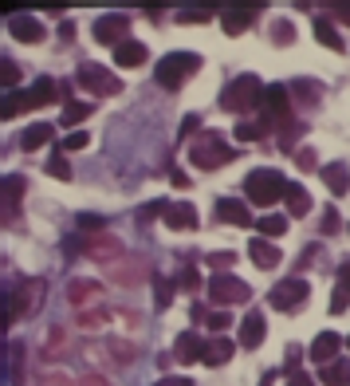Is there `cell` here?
<instances>
[{"instance_id":"15","label":"cell","mask_w":350,"mask_h":386,"mask_svg":"<svg viewBox=\"0 0 350 386\" xmlns=\"http://www.w3.org/2000/svg\"><path fill=\"white\" fill-rule=\"evenodd\" d=\"M103 296V284L99 280H71L67 284V300L75 304V308H83V304H94Z\"/></svg>"},{"instance_id":"54","label":"cell","mask_w":350,"mask_h":386,"mask_svg":"<svg viewBox=\"0 0 350 386\" xmlns=\"http://www.w3.org/2000/svg\"><path fill=\"white\" fill-rule=\"evenodd\" d=\"M346 347H350V339H346Z\"/></svg>"},{"instance_id":"14","label":"cell","mask_w":350,"mask_h":386,"mask_svg":"<svg viewBox=\"0 0 350 386\" xmlns=\"http://www.w3.org/2000/svg\"><path fill=\"white\" fill-rule=\"evenodd\" d=\"M217 217H221V221H229V225H240V229H248V225H252L248 205H244V201H232V198L217 201Z\"/></svg>"},{"instance_id":"1","label":"cell","mask_w":350,"mask_h":386,"mask_svg":"<svg viewBox=\"0 0 350 386\" xmlns=\"http://www.w3.org/2000/svg\"><path fill=\"white\" fill-rule=\"evenodd\" d=\"M288 189H291V181L280 170H252L244 178V193L252 205H275L280 198H288Z\"/></svg>"},{"instance_id":"35","label":"cell","mask_w":350,"mask_h":386,"mask_svg":"<svg viewBox=\"0 0 350 386\" xmlns=\"http://www.w3.org/2000/svg\"><path fill=\"white\" fill-rule=\"evenodd\" d=\"M20 189H24V181L20 178H4V205H16V198H20Z\"/></svg>"},{"instance_id":"31","label":"cell","mask_w":350,"mask_h":386,"mask_svg":"<svg viewBox=\"0 0 350 386\" xmlns=\"http://www.w3.org/2000/svg\"><path fill=\"white\" fill-rule=\"evenodd\" d=\"M272 40L280 43V48H288V43L295 40V28H291V20H275V24H272Z\"/></svg>"},{"instance_id":"38","label":"cell","mask_w":350,"mask_h":386,"mask_svg":"<svg viewBox=\"0 0 350 386\" xmlns=\"http://www.w3.org/2000/svg\"><path fill=\"white\" fill-rule=\"evenodd\" d=\"M209 327H213V335H221L224 327H232V319H229V311H217V316H209Z\"/></svg>"},{"instance_id":"41","label":"cell","mask_w":350,"mask_h":386,"mask_svg":"<svg viewBox=\"0 0 350 386\" xmlns=\"http://www.w3.org/2000/svg\"><path fill=\"white\" fill-rule=\"evenodd\" d=\"M295 162H299V166H303V170H311V166H315V162H319V158H315V150H311V146H307V150H295Z\"/></svg>"},{"instance_id":"5","label":"cell","mask_w":350,"mask_h":386,"mask_svg":"<svg viewBox=\"0 0 350 386\" xmlns=\"http://www.w3.org/2000/svg\"><path fill=\"white\" fill-rule=\"evenodd\" d=\"M197 68H201V55H197V52H170V55L158 60L154 75H158V83H162V87H170V91H173V87H181Z\"/></svg>"},{"instance_id":"8","label":"cell","mask_w":350,"mask_h":386,"mask_svg":"<svg viewBox=\"0 0 350 386\" xmlns=\"http://www.w3.org/2000/svg\"><path fill=\"white\" fill-rule=\"evenodd\" d=\"M307 296H311L307 280H283V284H275L272 292H268V304H272L275 311H295Z\"/></svg>"},{"instance_id":"49","label":"cell","mask_w":350,"mask_h":386,"mask_svg":"<svg viewBox=\"0 0 350 386\" xmlns=\"http://www.w3.org/2000/svg\"><path fill=\"white\" fill-rule=\"evenodd\" d=\"M334 16H339L342 24H350V0H346V4H334Z\"/></svg>"},{"instance_id":"34","label":"cell","mask_w":350,"mask_h":386,"mask_svg":"<svg viewBox=\"0 0 350 386\" xmlns=\"http://www.w3.org/2000/svg\"><path fill=\"white\" fill-rule=\"evenodd\" d=\"M181 288H185V292H197V288H201V272H197V268L193 264H185V268H181Z\"/></svg>"},{"instance_id":"18","label":"cell","mask_w":350,"mask_h":386,"mask_svg":"<svg viewBox=\"0 0 350 386\" xmlns=\"http://www.w3.org/2000/svg\"><path fill=\"white\" fill-rule=\"evenodd\" d=\"M260 343H264V319L252 311V316H244V323H240V347H244V351H256Z\"/></svg>"},{"instance_id":"10","label":"cell","mask_w":350,"mask_h":386,"mask_svg":"<svg viewBox=\"0 0 350 386\" xmlns=\"http://www.w3.org/2000/svg\"><path fill=\"white\" fill-rule=\"evenodd\" d=\"M264 122L268 127H280V122H288V114H291V103H288V87H280V83H272V87H264Z\"/></svg>"},{"instance_id":"9","label":"cell","mask_w":350,"mask_h":386,"mask_svg":"<svg viewBox=\"0 0 350 386\" xmlns=\"http://www.w3.org/2000/svg\"><path fill=\"white\" fill-rule=\"evenodd\" d=\"M248 284L244 280H236V276H213L209 280V300L213 304H240V300H248Z\"/></svg>"},{"instance_id":"28","label":"cell","mask_w":350,"mask_h":386,"mask_svg":"<svg viewBox=\"0 0 350 386\" xmlns=\"http://www.w3.org/2000/svg\"><path fill=\"white\" fill-rule=\"evenodd\" d=\"M256 229L260 232H264V237H283V232H288V217H283V213H268V217H260V221H256Z\"/></svg>"},{"instance_id":"29","label":"cell","mask_w":350,"mask_h":386,"mask_svg":"<svg viewBox=\"0 0 350 386\" xmlns=\"http://www.w3.org/2000/svg\"><path fill=\"white\" fill-rule=\"evenodd\" d=\"M268 130H272V127H268L264 119H260V122H244V119H240L236 122V138H240V142H256V138H264Z\"/></svg>"},{"instance_id":"47","label":"cell","mask_w":350,"mask_h":386,"mask_svg":"<svg viewBox=\"0 0 350 386\" xmlns=\"http://www.w3.org/2000/svg\"><path fill=\"white\" fill-rule=\"evenodd\" d=\"M288 386H315V378H311V375H291Z\"/></svg>"},{"instance_id":"46","label":"cell","mask_w":350,"mask_h":386,"mask_svg":"<svg viewBox=\"0 0 350 386\" xmlns=\"http://www.w3.org/2000/svg\"><path fill=\"white\" fill-rule=\"evenodd\" d=\"M334 225H339V213H334V209H327V217H323V232H334Z\"/></svg>"},{"instance_id":"33","label":"cell","mask_w":350,"mask_h":386,"mask_svg":"<svg viewBox=\"0 0 350 386\" xmlns=\"http://www.w3.org/2000/svg\"><path fill=\"white\" fill-rule=\"evenodd\" d=\"M295 95L303 99V103H311V107H315V103H319V95H323V91H319V83H307V79H299V83H295Z\"/></svg>"},{"instance_id":"11","label":"cell","mask_w":350,"mask_h":386,"mask_svg":"<svg viewBox=\"0 0 350 386\" xmlns=\"http://www.w3.org/2000/svg\"><path fill=\"white\" fill-rule=\"evenodd\" d=\"M94 40L99 43H126V32H130V16H119V12H111V16H99L94 20Z\"/></svg>"},{"instance_id":"42","label":"cell","mask_w":350,"mask_h":386,"mask_svg":"<svg viewBox=\"0 0 350 386\" xmlns=\"http://www.w3.org/2000/svg\"><path fill=\"white\" fill-rule=\"evenodd\" d=\"M0 71H4V75H0V79H4V87H12V83H16V63H12V60H4V63H0Z\"/></svg>"},{"instance_id":"45","label":"cell","mask_w":350,"mask_h":386,"mask_svg":"<svg viewBox=\"0 0 350 386\" xmlns=\"http://www.w3.org/2000/svg\"><path fill=\"white\" fill-rule=\"evenodd\" d=\"M197 127H201V119H197V114H189V119L181 122V138H189V134H193Z\"/></svg>"},{"instance_id":"23","label":"cell","mask_w":350,"mask_h":386,"mask_svg":"<svg viewBox=\"0 0 350 386\" xmlns=\"http://www.w3.org/2000/svg\"><path fill=\"white\" fill-rule=\"evenodd\" d=\"M114 63H119V68H138V63H146V43H138V40L119 43V48H114Z\"/></svg>"},{"instance_id":"2","label":"cell","mask_w":350,"mask_h":386,"mask_svg":"<svg viewBox=\"0 0 350 386\" xmlns=\"http://www.w3.org/2000/svg\"><path fill=\"white\" fill-rule=\"evenodd\" d=\"M260 103H264V83H260L256 75L232 79V83L224 87V95H221V107L232 111V114H252Z\"/></svg>"},{"instance_id":"26","label":"cell","mask_w":350,"mask_h":386,"mask_svg":"<svg viewBox=\"0 0 350 386\" xmlns=\"http://www.w3.org/2000/svg\"><path fill=\"white\" fill-rule=\"evenodd\" d=\"M315 40L323 43V48H331V52H342V40H339V32H334V24L327 16L315 20Z\"/></svg>"},{"instance_id":"19","label":"cell","mask_w":350,"mask_h":386,"mask_svg":"<svg viewBox=\"0 0 350 386\" xmlns=\"http://www.w3.org/2000/svg\"><path fill=\"white\" fill-rule=\"evenodd\" d=\"M221 28H224V36L248 32V28H252V9H224L221 12Z\"/></svg>"},{"instance_id":"16","label":"cell","mask_w":350,"mask_h":386,"mask_svg":"<svg viewBox=\"0 0 350 386\" xmlns=\"http://www.w3.org/2000/svg\"><path fill=\"white\" fill-rule=\"evenodd\" d=\"M165 225L170 229H197V209L189 201H173V205H165Z\"/></svg>"},{"instance_id":"20","label":"cell","mask_w":350,"mask_h":386,"mask_svg":"<svg viewBox=\"0 0 350 386\" xmlns=\"http://www.w3.org/2000/svg\"><path fill=\"white\" fill-rule=\"evenodd\" d=\"M232 351H236V343H232V339L213 335V339H209V347H205V363H209V367H224V363L232 359Z\"/></svg>"},{"instance_id":"40","label":"cell","mask_w":350,"mask_h":386,"mask_svg":"<svg viewBox=\"0 0 350 386\" xmlns=\"http://www.w3.org/2000/svg\"><path fill=\"white\" fill-rule=\"evenodd\" d=\"M209 12L205 9H193V12H181V24H205Z\"/></svg>"},{"instance_id":"44","label":"cell","mask_w":350,"mask_h":386,"mask_svg":"<svg viewBox=\"0 0 350 386\" xmlns=\"http://www.w3.org/2000/svg\"><path fill=\"white\" fill-rule=\"evenodd\" d=\"M299 355H303L299 347H288V370L291 375H299Z\"/></svg>"},{"instance_id":"4","label":"cell","mask_w":350,"mask_h":386,"mask_svg":"<svg viewBox=\"0 0 350 386\" xmlns=\"http://www.w3.org/2000/svg\"><path fill=\"white\" fill-rule=\"evenodd\" d=\"M232 158H236V150H232L217 130L213 134H201L193 146H189V162H193L197 170H217V166L232 162Z\"/></svg>"},{"instance_id":"24","label":"cell","mask_w":350,"mask_h":386,"mask_svg":"<svg viewBox=\"0 0 350 386\" xmlns=\"http://www.w3.org/2000/svg\"><path fill=\"white\" fill-rule=\"evenodd\" d=\"M52 134H55V127H48V122H35V127H28L24 134H20V146H24V150H40Z\"/></svg>"},{"instance_id":"37","label":"cell","mask_w":350,"mask_h":386,"mask_svg":"<svg viewBox=\"0 0 350 386\" xmlns=\"http://www.w3.org/2000/svg\"><path fill=\"white\" fill-rule=\"evenodd\" d=\"M48 173H52V178H60V181H71V166L63 162L60 154H55L52 162H48Z\"/></svg>"},{"instance_id":"53","label":"cell","mask_w":350,"mask_h":386,"mask_svg":"<svg viewBox=\"0 0 350 386\" xmlns=\"http://www.w3.org/2000/svg\"><path fill=\"white\" fill-rule=\"evenodd\" d=\"M83 386H106L103 378H83Z\"/></svg>"},{"instance_id":"48","label":"cell","mask_w":350,"mask_h":386,"mask_svg":"<svg viewBox=\"0 0 350 386\" xmlns=\"http://www.w3.org/2000/svg\"><path fill=\"white\" fill-rule=\"evenodd\" d=\"M339 284L350 292V260H346V264H339Z\"/></svg>"},{"instance_id":"36","label":"cell","mask_w":350,"mask_h":386,"mask_svg":"<svg viewBox=\"0 0 350 386\" xmlns=\"http://www.w3.org/2000/svg\"><path fill=\"white\" fill-rule=\"evenodd\" d=\"M346 308H350V292L339 284V288H334V296H331V311H334V316H342Z\"/></svg>"},{"instance_id":"3","label":"cell","mask_w":350,"mask_h":386,"mask_svg":"<svg viewBox=\"0 0 350 386\" xmlns=\"http://www.w3.org/2000/svg\"><path fill=\"white\" fill-rule=\"evenodd\" d=\"M55 99V79H48V75H40L28 91H9L4 95V119H16L20 111H35V107H48Z\"/></svg>"},{"instance_id":"13","label":"cell","mask_w":350,"mask_h":386,"mask_svg":"<svg viewBox=\"0 0 350 386\" xmlns=\"http://www.w3.org/2000/svg\"><path fill=\"white\" fill-rule=\"evenodd\" d=\"M9 32L16 36V40H24V43H40V40H43V24L32 16V12H24V16H12V20H9Z\"/></svg>"},{"instance_id":"6","label":"cell","mask_w":350,"mask_h":386,"mask_svg":"<svg viewBox=\"0 0 350 386\" xmlns=\"http://www.w3.org/2000/svg\"><path fill=\"white\" fill-rule=\"evenodd\" d=\"M4 304H9V323H20V319L35 316L43 304V280H24L12 296H4Z\"/></svg>"},{"instance_id":"43","label":"cell","mask_w":350,"mask_h":386,"mask_svg":"<svg viewBox=\"0 0 350 386\" xmlns=\"http://www.w3.org/2000/svg\"><path fill=\"white\" fill-rule=\"evenodd\" d=\"M232 260H236L232 252H213V257H209V264H217V268H229Z\"/></svg>"},{"instance_id":"51","label":"cell","mask_w":350,"mask_h":386,"mask_svg":"<svg viewBox=\"0 0 350 386\" xmlns=\"http://www.w3.org/2000/svg\"><path fill=\"white\" fill-rule=\"evenodd\" d=\"M99 225H103V221H99V217H79V229H99Z\"/></svg>"},{"instance_id":"25","label":"cell","mask_w":350,"mask_h":386,"mask_svg":"<svg viewBox=\"0 0 350 386\" xmlns=\"http://www.w3.org/2000/svg\"><path fill=\"white\" fill-rule=\"evenodd\" d=\"M319 382L323 386H350V363H327L319 370Z\"/></svg>"},{"instance_id":"39","label":"cell","mask_w":350,"mask_h":386,"mask_svg":"<svg viewBox=\"0 0 350 386\" xmlns=\"http://www.w3.org/2000/svg\"><path fill=\"white\" fill-rule=\"evenodd\" d=\"M63 146H67V150H83L87 146V134H83V130H71V134L63 138Z\"/></svg>"},{"instance_id":"21","label":"cell","mask_w":350,"mask_h":386,"mask_svg":"<svg viewBox=\"0 0 350 386\" xmlns=\"http://www.w3.org/2000/svg\"><path fill=\"white\" fill-rule=\"evenodd\" d=\"M339 335H334V331H323V335H319V339H315V343H311V359H315V363H323V367H327V363H334V355H339Z\"/></svg>"},{"instance_id":"32","label":"cell","mask_w":350,"mask_h":386,"mask_svg":"<svg viewBox=\"0 0 350 386\" xmlns=\"http://www.w3.org/2000/svg\"><path fill=\"white\" fill-rule=\"evenodd\" d=\"M154 288H158V308H170V304H173V284L170 280H165V276H154Z\"/></svg>"},{"instance_id":"27","label":"cell","mask_w":350,"mask_h":386,"mask_svg":"<svg viewBox=\"0 0 350 386\" xmlns=\"http://www.w3.org/2000/svg\"><path fill=\"white\" fill-rule=\"evenodd\" d=\"M311 209V193L303 186H295V181H291V189H288V213L291 217H303Z\"/></svg>"},{"instance_id":"7","label":"cell","mask_w":350,"mask_h":386,"mask_svg":"<svg viewBox=\"0 0 350 386\" xmlns=\"http://www.w3.org/2000/svg\"><path fill=\"white\" fill-rule=\"evenodd\" d=\"M75 79H79V87H87L91 95H103V99H106V95H119L122 91V79L111 75L103 63H83Z\"/></svg>"},{"instance_id":"12","label":"cell","mask_w":350,"mask_h":386,"mask_svg":"<svg viewBox=\"0 0 350 386\" xmlns=\"http://www.w3.org/2000/svg\"><path fill=\"white\" fill-rule=\"evenodd\" d=\"M205 347L209 343L197 331H185V335H177V347H173V351H177L181 363H205Z\"/></svg>"},{"instance_id":"22","label":"cell","mask_w":350,"mask_h":386,"mask_svg":"<svg viewBox=\"0 0 350 386\" xmlns=\"http://www.w3.org/2000/svg\"><path fill=\"white\" fill-rule=\"evenodd\" d=\"M323 181H327V189H331L334 198H342V193H346L350 189V173H346V166L342 162H331V166H323Z\"/></svg>"},{"instance_id":"17","label":"cell","mask_w":350,"mask_h":386,"mask_svg":"<svg viewBox=\"0 0 350 386\" xmlns=\"http://www.w3.org/2000/svg\"><path fill=\"white\" fill-rule=\"evenodd\" d=\"M248 257L256 260V268H275L280 264V249H275L272 240H264V237L248 240Z\"/></svg>"},{"instance_id":"30","label":"cell","mask_w":350,"mask_h":386,"mask_svg":"<svg viewBox=\"0 0 350 386\" xmlns=\"http://www.w3.org/2000/svg\"><path fill=\"white\" fill-rule=\"evenodd\" d=\"M91 111H94L91 103H83V99H71V103H67V111H63V119H60V122H63V127H75V122H83Z\"/></svg>"},{"instance_id":"52","label":"cell","mask_w":350,"mask_h":386,"mask_svg":"<svg viewBox=\"0 0 350 386\" xmlns=\"http://www.w3.org/2000/svg\"><path fill=\"white\" fill-rule=\"evenodd\" d=\"M158 386H193V382H189V378H162Z\"/></svg>"},{"instance_id":"50","label":"cell","mask_w":350,"mask_h":386,"mask_svg":"<svg viewBox=\"0 0 350 386\" xmlns=\"http://www.w3.org/2000/svg\"><path fill=\"white\" fill-rule=\"evenodd\" d=\"M170 181H173V186H177V189H189V178H185V173H181V170H173V173H170Z\"/></svg>"}]
</instances>
